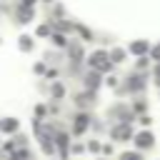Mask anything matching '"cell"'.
Here are the masks:
<instances>
[{
	"mask_svg": "<svg viewBox=\"0 0 160 160\" xmlns=\"http://www.w3.org/2000/svg\"><path fill=\"white\" fill-rule=\"evenodd\" d=\"M145 88H148V72H135L132 70L115 88V92L118 95H140V92H145Z\"/></svg>",
	"mask_w": 160,
	"mask_h": 160,
	"instance_id": "6da1fadb",
	"label": "cell"
},
{
	"mask_svg": "<svg viewBox=\"0 0 160 160\" xmlns=\"http://www.w3.org/2000/svg\"><path fill=\"white\" fill-rule=\"evenodd\" d=\"M85 62H88L90 70H98L100 75H108V72H112V68H115V62L110 60V50H105V48L92 50V52L88 55Z\"/></svg>",
	"mask_w": 160,
	"mask_h": 160,
	"instance_id": "7a4b0ae2",
	"label": "cell"
},
{
	"mask_svg": "<svg viewBox=\"0 0 160 160\" xmlns=\"http://www.w3.org/2000/svg\"><path fill=\"white\" fill-rule=\"evenodd\" d=\"M108 118H110L112 122H132V120H135V112H132V108L125 105V102H112V105L108 108Z\"/></svg>",
	"mask_w": 160,
	"mask_h": 160,
	"instance_id": "3957f363",
	"label": "cell"
},
{
	"mask_svg": "<svg viewBox=\"0 0 160 160\" xmlns=\"http://www.w3.org/2000/svg\"><path fill=\"white\" fill-rule=\"evenodd\" d=\"M90 128H92V115H90L88 110H78V112L72 115L70 132H72V135H85Z\"/></svg>",
	"mask_w": 160,
	"mask_h": 160,
	"instance_id": "277c9868",
	"label": "cell"
},
{
	"mask_svg": "<svg viewBox=\"0 0 160 160\" xmlns=\"http://www.w3.org/2000/svg\"><path fill=\"white\" fill-rule=\"evenodd\" d=\"M110 138L115 142H128L135 138V130H132V122H112L110 125Z\"/></svg>",
	"mask_w": 160,
	"mask_h": 160,
	"instance_id": "5b68a950",
	"label": "cell"
},
{
	"mask_svg": "<svg viewBox=\"0 0 160 160\" xmlns=\"http://www.w3.org/2000/svg\"><path fill=\"white\" fill-rule=\"evenodd\" d=\"M72 102H75V108H78V110H90V108H95V105H98V92H95V90H85V88H82V92H78V95L72 98Z\"/></svg>",
	"mask_w": 160,
	"mask_h": 160,
	"instance_id": "8992f818",
	"label": "cell"
},
{
	"mask_svg": "<svg viewBox=\"0 0 160 160\" xmlns=\"http://www.w3.org/2000/svg\"><path fill=\"white\" fill-rule=\"evenodd\" d=\"M65 50H68V58H70V62H75V65H82V62L88 60V55H85V48H82V42H80V40H70V45H68Z\"/></svg>",
	"mask_w": 160,
	"mask_h": 160,
	"instance_id": "52a82bcc",
	"label": "cell"
},
{
	"mask_svg": "<svg viewBox=\"0 0 160 160\" xmlns=\"http://www.w3.org/2000/svg\"><path fill=\"white\" fill-rule=\"evenodd\" d=\"M55 148H58L60 160H68L70 158V135L65 130H55Z\"/></svg>",
	"mask_w": 160,
	"mask_h": 160,
	"instance_id": "ba28073f",
	"label": "cell"
},
{
	"mask_svg": "<svg viewBox=\"0 0 160 160\" xmlns=\"http://www.w3.org/2000/svg\"><path fill=\"white\" fill-rule=\"evenodd\" d=\"M102 82H105V78H102L98 70H90V68H88V72L82 75V88H85V90H95V92H98V88H100Z\"/></svg>",
	"mask_w": 160,
	"mask_h": 160,
	"instance_id": "9c48e42d",
	"label": "cell"
},
{
	"mask_svg": "<svg viewBox=\"0 0 160 160\" xmlns=\"http://www.w3.org/2000/svg\"><path fill=\"white\" fill-rule=\"evenodd\" d=\"M132 142H135L138 150H150V148L155 145V135H152L150 130H140V132H135Z\"/></svg>",
	"mask_w": 160,
	"mask_h": 160,
	"instance_id": "30bf717a",
	"label": "cell"
},
{
	"mask_svg": "<svg viewBox=\"0 0 160 160\" xmlns=\"http://www.w3.org/2000/svg\"><path fill=\"white\" fill-rule=\"evenodd\" d=\"M32 20H35V8H30V5H18L15 8V22L18 25H28Z\"/></svg>",
	"mask_w": 160,
	"mask_h": 160,
	"instance_id": "8fae6325",
	"label": "cell"
},
{
	"mask_svg": "<svg viewBox=\"0 0 160 160\" xmlns=\"http://www.w3.org/2000/svg\"><path fill=\"white\" fill-rule=\"evenodd\" d=\"M150 50H152V45H150V40H132L130 45H128V52L130 55H135V58H142V55H150Z\"/></svg>",
	"mask_w": 160,
	"mask_h": 160,
	"instance_id": "7c38bea8",
	"label": "cell"
},
{
	"mask_svg": "<svg viewBox=\"0 0 160 160\" xmlns=\"http://www.w3.org/2000/svg\"><path fill=\"white\" fill-rule=\"evenodd\" d=\"M48 22L52 25V30H55V32H62V35L72 32V30H75V25H78V22H72V20H68V18H62V20H48Z\"/></svg>",
	"mask_w": 160,
	"mask_h": 160,
	"instance_id": "4fadbf2b",
	"label": "cell"
},
{
	"mask_svg": "<svg viewBox=\"0 0 160 160\" xmlns=\"http://www.w3.org/2000/svg\"><path fill=\"white\" fill-rule=\"evenodd\" d=\"M18 130H20V120H18V118H0V132L15 135Z\"/></svg>",
	"mask_w": 160,
	"mask_h": 160,
	"instance_id": "5bb4252c",
	"label": "cell"
},
{
	"mask_svg": "<svg viewBox=\"0 0 160 160\" xmlns=\"http://www.w3.org/2000/svg\"><path fill=\"white\" fill-rule=\"evenodd\" d=\"M65 92H68V90H65V85H62L60 80H55V82H50V100H52V102H58V100H62V98H65Z\"/></svg>",
	"mask_w": 160,
	"mask_h": 160,
	"instance_id": "9a60e30c",
	"label": "cell"
},
{
	"mask_svg": "<svg viewBox=\"0 0 160 160\" xmlns=\"http://www.w3.org/2000/svg\"><path fill=\"white\" fill-rule=\"evenodd\" d=\"M32 48H35V38L32 35H20L18 38V50L20 52H30Z\"/></svg>",
	"mask_w": 160,
	"mask_h": 160,
	"instance_id": "2e32d148",
	"label": "cell"
},
{
	"mask_svg": "<svg viewBox=\"0 0 160 160\" xmlns=\"http://www.w3.org/2000/svg\"><path fill=\"white\" fill-rule=\"evenodd\" d=\"M10 160H35V152L30 148H18L10 152Z\"/></svg>",
	"mask_w": 160,
	"mask_h": 160,
	"instance_id": "e0dca14e",
	"label": "cell"
},
{
	"mask_svg": "<svg viewBox=\"0 0 160 160\" xmlns=\"http://www.w3.org/2000/svg\"><path fill=\"white\" fill-rule=\"evenodd\" d=\"M125 58H128V48H110V60L115 65H122Z\"/></svg>",
	"mask_w": 160,
	"mask_h": 160,
	"instance_id": "ac0fdd59",
	"label": "cell"
},
{
	"mask_svg": "<svg viewBox=\"0 0 160 160\" xmlns=\"http://www.w3.org/2000/svg\"><path fill=\"white\" fill-rule=\"evenodd\" d=\"M50 42H52V48H68L70 45L68 35H62V32H52L50 35Z\"/></svg>",
	"mask_w": 160,
	"mask_h": 160,
	"instance_id": "d6986e66",
	"label": "cell"
},
{
	"mask_svg": "<svg viewBox=\"0 0 160 160\" xmlns=\"http://www.w3.org/2000/svg\"><path fill=\"white\" fill-rule=\"evenodd\" d=\"M150 65H152L150 55H142V58H138V60H135V72H148V70H150Z\"/></svg>",
	"mask_w": 160,
	"mask_h": 160,
	"instance_id": "ffe728a7",
	"label": "cell"
},
{
	"mask_svg": "<svg viewBox=\"0 0 160 160\" xmlns=\"http://www.w3.org/2000/svg\"><path fill=\"white\" fill-rule=\"evenodd\" d=\"M55 30H52V25L50 22H40L38 28H35V38H50Z\"/></svg>",
	"mask_w": 160,
	"mask_h": 160,
	"instance_id": "44dd1931",
	"label": "cell"
},
{
	"mask_svg": "<svg viewBox=\"0 0 160 160\" xmlns=\"http://www.w3.org/2000/svg\"><path fill=\"white\" fill-rule=\"evenodd\" d=\"M75 32H78L82 40H92V38H95V32H92L88 25H82V22H78V25H75Z\"/></svg>",
	"mask_w": 160,
	"mask_h": 160,
	"instance_id": "7402d4cb",
	"label": "cell"
},
{
	"mask_svg": "<svg viewBox=\"0 0 160 160\" xmlns=\"http://www.w3.org/2000/svg\"><path fill=\"white\" fill-rule=\"evenodd\" d=\"M130 108H132V112H135V115H145L148 102H145L142 98H138V100H132V102H130Z\"/></svg>",
	"mask_w": 160,
	"mask_h": 160,
	"instance_id": "603a6c76",
	"label": "cell"
},
{
	"mask_svg": "<svg viewBox=\"0 0 160 160\" xmlns=\"http://www.w3.org/2000/svg\"><path fill=\"white\" fill-rule=\"evenodd\" d=\"M85 148H88V152H95V155H98V152H102V142H100L98 138H90V140L85 142Z\"/></svg>",
	"mask_w": 160,
	"mask_h": 160,
	"instance_id": "cb8c5ba5",
	"label": "cell"
},
{
	"mask_svg": "<svg viewBox=\"0 0 160 160\" xmlns=\"http://www.w3.org/2000/svg\"><path fill=\"white\" fill-rule=\"evenodd\" d=\"M62 18H65V8L60 2H52V18L50 20H62Z\"/></svg>",
	"mask_w": 160,
	"mask_h": 160,
	"instance_id": "d4e9b609",
	"label": "cell"
},
{
	"mask_svg": "<svg viewBox=\"0 0 160 160\" xmlns=\"http://www.w3.org/2000/svg\"><path fill=\"white\" fill-rule=\"evenodd\" d=\"M45 115H50V105H45V102L35 105V118H42L45 120Z\"/></svg>",
	"mask_w": 160,
	"mask_h": 160,
	"instance_id": "484cf974",
	"label": "cell"
},
{
	"mask_svg": "<svg viewBox=\"0 0 160 160\" xmlns=\"http://www.w3.org/2000/svg\"><path fill=\"white\" fill-rule=\"evenodd\" d=\"M120 160H142V155H140L138 150H132V152H130V150H125V152L120 155Z\"/></svg>",
	"mask_w": 160,
	"mask_h": 160,
	"instance_id": "4316f807",
	"label": "cell"
},
{
	"mask_svg": "<svg viewBox=\"0 0 160 160\" xmlns=\"http://www.w3.org/2000/svg\"><path fill=\"white\" fill-rule=\"evenodd\" d=\"M48 68H50V65H48L45 60H40V62H35V68H32V70H35V75H45V72H48Z\"/></svg>",
	"mask_w": 160,
	"mask_h": 160,
	"instance_id": "83f0119b",
	"label": "cell"
},
{
	"mask_svg": "<svg viewBox=\"0 0 160 160\" xmlns=\"http://www.w3.org/2000/svg\"><path fill=\"white\" fill-rule=\"evenodd\" d=\"M150 60H152V62H160V42L152 45V50H150Z\"/></svg>",
	"mask_w": 160,
	"mask_h": 160,
	"instance_id": "f1b7e54d",
	"label": "cell"
},
{
	"mask_svg": "<svg viewBox=\"0 0 160 160\" xmlns=\"http://www.w3.org/2000/svg\"><path fill=\"white\" fill-rule=\"evenodd\" d=\"M58 60H60V55H58V52H50V50L45 52V62H48V65H55Z\"/></svg>",
	"mask_w": 160,
	"mask_h": 160,
	"instance_id": "f546056e",
	"label": "cell"
},
{
	"mask_svg": "<svg viewBox=\"0 0 160 160\" xmlns=\"http://www.w3.org/2000/svg\"><path fill=\"white\" fill-rule=\"evenodd\" d=\"M85 150H88V148H85L82 142H72V145H70V152H72V155H80V152H85Z\"/></svg>",
	"mask_w": 160,
	"mask_h": 160,
	"instance_id": "4dcf8cb0",
	"label": "cell"
},
{
	"mask_svg": "<svg viewBox=\"0 0 160 160\" xmlns=\"http://www.w3.org/2000/svg\"><path fill=\"white\" fill-rule=\"evenodd\" d=\"M105 85H108V88H112V90H115V88H118V85H120V82H118V78H115V75H112V72H110V75H108V78H105Z\"/></svg>",
	"mask_w": 160,
	"mask_h": 160,
	"instance_id": "1f68e13d",
	"label": "cell"
},
{
	"mask_svg": "<svg viewBox=\"0 0 160 160\" xmlns=\"http://www.w3.org/2000/svg\"><path fill=\"white\" fill-rule=\"evenodd\" d=\"M138 120H140V125H142V128H148V125H150V122H152V118H150V115H148V112H145V115H140V118H138Z\"/></svg>",
	"mask_w": 160,
	"mask_h": 160,
	"instance_id": "d6a6232c",
	"label": "cell"
},
{
	"mask_svg": "<svg viewBox=\"0 0 160 160\" xmlns=\"http://www.w3.org/2000/svg\"><path fill=\"white\" fill-rule=\"evenodd\" d=\"M152 78H155V85H160V62H155V68H152Z\"/></svg>",
	"mask_w": 160,
	"mask_h": 160,
	"instance_id": "836d02e7",
	"label": "cell"
},
{
	"mask_svg": "<svg viewBox=\"0 0 160 160\" xmlns=\"http://www.w3.org/2000/svg\"><path fill=\"white\" fill-rule=\"evenodd\" d=\"M58 78V70L55 68H48V72H45V80H55Z\"/></svg>",
	"mask_w": 160,
	"mask_h": 160,
	"instance_id": "e575fe53",
	"label": "cell"
},
{
	"mask_svg": "<svg viewBox=\"0 0 160 160\" xmlns=\"http://www.w3.org/2000/svg\"><path fill=\"white\" fill-rule=\"evenodd\" d=\"M102 155H112V145L110 142H102Z\"/></svg>",
	"mask_w": 160,
	"mask_h": 160,
	"instance_id": "d590c367",
	"label": "cell"
},
{
	"mask_svg": "<svg viewBox=\"0 0 160 160\" xmlns=\"http://www.w3.org/2000/svg\"><path fill=\"white\" fill-rule=\"evenodd\" d=\"M35 2L38 0H20V5H30V8H35Z\"/></svg>",
	"mask_w": 160,
	"mask_h": 160,
	"instance_id": "8d00e7d4",
	"label": "cell"
},
{
	"mask_svg": "<svg viewBox=\"0 0 160 160\" xmlns=\"http://www.w3.org/2000/svg\"><path fill=\"white\" fill-rule=\"evenodd\" d=\"M42 2H48V5H52V2H55V0H42Z\"/></svg>",
	"mask_w": 160,
	"mask_h": 160,
	"instance_id": "74e56055",
	"label": "cell"
},
{
	"mask_svg": "<svg viewBox=\"0 0 160 160\" xmlns=\"http://www.w3.org/2000/svg\"><path fill=\"white\" fill-rule=\"evenodd\" d=\"M0 45H2V38H0Z\"/></svg>",
	"mask_w": 160,
	"mask_h": 160,
	"instance_id": "f35d334b",
	"label": "cell"
},
{
	"mask_svg": "<svg viewBox=\"0 0 160 160\" xmlns=\"http://www.w3.org/2000/svg\"><path fill=\"white\" fill-rule=\"evenodd\" d=\"M98 160H105V158H98Z\"/></svg>",
	"mask_w": 160,
	"mask_h": 160,
	"instance_id": "ab89813d",
	"label": "cell"
}]
</instances>
